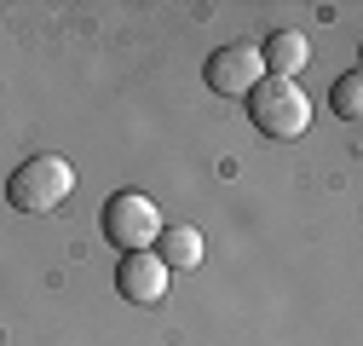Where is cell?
<instances>
[{
    "label": "cell",
    "instance_id": "1",
    "mask_svg": "<svg viewBox=\"0 0 363 346\" xmlns=\"http://www.w3.org/2000/svg\"><path fill=\"white\" fill-rule=\"evenodd\" d=\"M248 116L265 139H300L306 127H311V99L300 93L294 81H277V75H265L254 93H248Z\"/></svg>",
    "mask_w": 363,
    "mask_h": 346
},
{
    "label": "cell",
    "instance_id": "7",
    "mask_svg": "<svg viewBox=\"0 0 363 346\" xmlns=\"http://www.w3.org/2000/svg\"><path fill=\"white\" fill-rule=\"evenodd\" d=\"M156 260H162V266L173 272H191L196 266V260H202V231H191V225H162V237H156V248H150Z\"/></svg>",
    "mask_w": 363,
    "mask_h": 346
},
{
    "label": "cell",
    "instance_id": "5",
    "mask_svg": "<svg viewBox=\"0 0 363 346\" xmlns=\"http://www.w3.org/2000/svg\"><path fill=\"white\" fill-rule=\"evenodd\" d=\"M116 289H121V300H133V306H156V300L167 294V266H162L150 248L121 254V266H116Z\"/></svg>",
    "mask_w": 363,
    "mask_h": 346
},
{
    "label": "cell",
    "instance_id": "3",
    "mask_svg": "<svg viewBox=\"0 0 363 346\" xmlns=\"http://www.w3.org/2000/svg\"><path fill=\"white\" fill-rule=\"evenodd\" d=\"M104 237H110L121 254L150 248V242L162 237V213H156V202H150L145 191H116V196L104 202Z\"/></svg>",
    "mask_w": 363,
    "mask_h": 346
},
{
    "label": "cell",
    "instance_id": "6",
    "mask_svg": "<svg viewBox=\"0 0 363 346\" xmlns=\"http://www.w3.org/2000/svg\"><path fill=\"white\" fill-rule=\"evenodd\" d=\"M306 58H311V47H306V35H300V29H277V35L259 47L265 75H277V81H294V75L306 69Z\"/></svg>",
    "mask_w": 363,
    "mask_h": 346
},
{
    "label": "cell",
    "instance_id": "8",
    "mask_svg": "<svg viewBox=\"0 0 363 346\" xmlns=\"http://www.w3.org/2000/svg\"><path fill=\"white\" fill-rule=\"evenodd\" d=\"M357 99H363V75L352 69V75H340V81H335V116H346V121H357V110H363Z\"/></svg>",
    "mask_w": 363,
    "mask_h": 346
},
{
    "label": "cell",
    "instance_id": "4",
    "mask_svg": "<svg viewBox=\"0 0 363 346\" xmlns=\"http://www.w3.org/2000/svg\"><path fill=\"white\" fill-rule=\"evenodd\" d=\"M265 81V64H259V47H225V52H213L208 58V86L219 99H248L254 86Z\"/></svg>",
    "mask_w": 363,
    "mask_h": 346
},
{
    "label": "cell",
    "instance_id": "2",
    "mask_svg": "<svg viewBox=\"0 0 363 346\" xmlns=\"http://www.w3.org/2000/svg\"><path fill=\"white\" fill-rule=\"evenodd\" d=\"M69 191H75V167L64 156H29L6 179V202L23 208V213H52Z\"/></svg>",
    "mask_w": 363,
    "mask_h": 346
}]
</instances>
